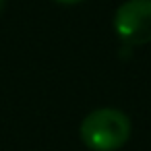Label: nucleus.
<instances>
[{"mask_svg": "<svg viewBox=\"0 0 151 151\" xmlns=\"http://www.w3.org/2000/svg\"><path fill=\"white\" fill-rule=\"evenodd\" d=\"M130 118L114 108L89 112L81 122V141L91 151H118L130 139Z\"/></svg>", "mask_w": 151, "mask_h": 151, "instance_id": "obj_1", "label": "nucleus"}, {"mask_svg": "<svg viewBox=\"0 0 151 151\" xmlns=\"http://www.w3.org/2000/svg\"><path fill=\"white\" fill-rule=\"evenodd\" d=\"M4 2L6 0H0V13H2V9H4Z\"/></svg>", "mask_w": 151, "mask_h": 151, "instance_id": "obj_4", "label": "nucleus"}, {"mask_svg": "<svg viewBox=\"0 0 151 151\" xmlns=\"http://www.w3.org/2000/svg\"><path fill=\"white\" fill-rule=\"evenodd\" d=\"M116 35L128 46L151 42V0H126L114 15Z\"/></svg>", "mask_w": 151, "mask_h": 151, "instance_id": "obj_2", "label": "nucleus"}, {"mask_svg": "<svg viewBox=\"0 0 151 151\" xmlns=\"http://www.w3.org/2000/svg\"><path fill=\"white\" fill-rule=\"evenodd\" d=\"M54 2H58V4H66V6H70V4H81V2H85V0H54Z\"/></svg>", "mask_w": 151, "mask_h": 151, "instance_id": "obj_3", "label": "nucleus"}]
</instances>
